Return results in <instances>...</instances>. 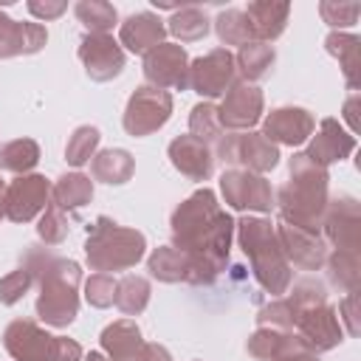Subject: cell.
I'll return each mask as SVG.
<instances>
[{"mask_svg":"<svg viewBox=\"0 0 361 361\" xmlns=\"http://www.w3.org/2000/svg\"><path fill=\"white\" fill-rule=\"evenodd\" d=\"M220 192L223 200L234 212H259L268 214L274 209V189L262 175H254L248 169H226L220 175Z\"/></svg>","mask_w":361,"mask_h":361,"instance_id":"obj_9","label":"cell"},{"mask_svg":"<svg viewBox=\"0 0 361 361\" xmlns=\"http://www.w3.org/2000/svg\"><path fill=\"white\" fill-rule=\"evenodd\" d=\"M319 14L333 31H341V28H350V25L358 23L361 3H355V0H350V3H344V0H322L319 3Z\"/></svg>","mask_w":361,"mask_h":361,"instance_id":"obj_39","label":"cell"},{"mask_svg":"<svg viewBox=\"0 0 361 361\" xmlns=\"http://www.w3.org/2000/svg\"><path fill=\"white\" fill-rule=\"evenodd\" d=\"M28 11H31L37 20L48 23V20L62 17V14L68 11V3H62V0H28Z\"/></svg>","mask_w":361,"mask_h":361,"instance_id":"obj_45","label":"cell"},{"mask_svg":"<svg viewBox=\"0 0 361 361\" xmlns=\"http://www.w3.org/2000/svg\"><path fill=\"white\" fill-rule=\"evenodd\" d=\"M214 31H217V39L223 42V48H228V45L243 48L245 42L254 39L251 25H248V17H245L243 8H223L214 17Z\"/></svg>","mask_w":361,"mask_h":361,"instance_id":"obj_35","label":"cell"},{"mask_svg":"<svg viewBox=\"0 0 361 361\" xmlns=\"http://www.w3.org/2000/svg\"><path fill=\"white\" fill-rule=\"evenodd\" d=\"M79 59L93 82H110L124 71V48L110 34H85L79 42Z\"/></svg>","mask_w":361,"mask_h":361,"instance_id":"obj_17","label":"cell"},{"mask_svg":"<svg viewBox=\"0 0 361 361\" xmlns=\"http://www.w3.org/2000/svg\"><path fill=\"white\" fill-rule=\"evenodd\" d=\"M262 90L257 85H248L243 79H237L226 96H223V104L217 107V116H220V127L223 133H248L259 118H262Z\"/></svg>","mask_w":361,"mask_h":361,"instance_id":"obj_15","label":"cell"},{"mask_svg":"<svg viewBox=\"0 0 361 361\" xmlns=\"http://www.w3.org/2000/svg\"><path fill=\"white\" fill-rule=\"evenodd\" d=\"M166 37V25L152 11H135L130 14L118 28V45H124L130 54H147L155 45H161Z\"/></svg>","mask_w":361,"mask_h":361,"instance_id":"obj_23","label":"cell"},{"mask_svg":"<svg viewBox=\"0 0 361 361\" xmlns=\"http://www.w3.org/2000/svg\"><path fill=\"white\" fill-rule=\"evenodd\" d=\"M257 324L259 327H274V330H293L296 324V310L288 299H274L265 307L257 310Z\"/></svg>","mask_w":361,"mask_h":361,"instance_id":"obj_42","label":"cell"},{"mask_svg":"<svg viewBox=\"0 0 361 361\" xmlns=\"http://www.w3.org/2000/svg\"><path fill=\"white\" fill-rule=\"evenodd\" d=\"M288 302L293 305L296 313L302 310H310V307H319V305H327V290L319 279H302V282H293V288H288Z\"/></svg>","mask_w":361,"mask_h":361,"instance_id":"obj_41","label":"cell"},{"mask_svg":"<svg viewBox=\"0 0 361 361\" xmlns=\"http://www.w3.org/2000/svg\"><path fill=\"white\" fill-rule=\"evenodd\" d=\"M251 25V34L257 42H274L276 37H282L288 17H290V3H271V0H257L248 3V8H243Z\"/></svg>","mask_w":361,"mask_h":361,"instance_id":"obj_24","label":"cell"},{"mask_svg":"<svg viewBox=\"0 0 361 361\" xmlns=\"http://www.w3.org/2000/svg\"><path fill=\"white\" fill-rule=\"evenodd\" d=\"M3 197H6V183H3V178H0V220L6 217V206H3Z\"/></svg>","mask_w":361,"mask_h":361,"instance_id":"obj_49","label":"cell"},{"mask_svg":"<svg viewBox=\"0 0 361 361\" xmlns=\"http://www.w3.org/2000/svg\"><path fill=\"white\" fill-rule=\"evenodd\" d=\"M85 361H107V355L104 353H87Z\"/></svg>","mask_w":361,"mask_h":361,"instance_id":"obj_50","label":"cell"},{"mask_svg":"<svg viewBox=\"0 0 361 361\" xmlns=\"http://www.w3.org/2000/svg\"><path fill=\"white\" fill-rule=\"evenodd\" d=\"M274 62H276L274 48H271L268 42H257V39L245 42V45L237 51V56H234L237 76H243V82H248V85L265 79V76L271 73Z\"/></svg>","mask_w":361,"mask_h":361,"instance_id":"obj_30","label":"cell"},{"mask_svg":"<svg viewBox=\"0 0 361 361\" xmlns=\"http://www.w3.org/2000/svg\"><path fill=\"white\" fill-rule=\"evenodd\" d=\"M209 28H212V20L197 6H180L178 11H172L169 25H166V31L178 37L180 42H197L209 34Z\"/></svg>","mask_w":361,"mask_h":361,"instance_id":"obj_32","label":"cell"},{"mask_svg":"<svg viewBox=\"0 0 361 361\" xmlns=\"http://www.w3.org/2000/svg\"><path fill=\"white\" fill-rule=\"evenodd\" d=\"M189 135L206 141V144H217V138L223 135V127H220V116H217V107L212 102H200L192 107L189 113Z\"/></svg>","mask_w":361,"mask_h":361,"instance_id":"obj_38","label":"cell"},{"mask_svg":"<svg viewBox=\"0 0 361 361\" xmlns=\"http://www.w3.org/2000/svg\"><path fill=\"white\" fill-rule=\"evenodd\" d=\"M3 347L14 361H82L79 341L51 336L31 319H14L3 330Z\"/></svg>","mask_w":361,"mask_h":361,"instance_id":"obj_6","label":"cell"},{"mask_svg":"<svg viewBox=\"0 0 361 361\" xmlns=\"http://www.w3.org/2000/svg\"><path fill=\"white\" fill-rule=\"evenodd\" d=\"M99 141H102L99 127H93V124L76 127V130L71 133L68 144H65V161H68L71 166H85V164H90V158H93L96 149H99Z\"/></svg>","mask_w":361,"mask_h":361,"instance_id":"obj_37","label":"cell"},{"mask_svg":"<svg viewBox=\"0 0 361 361\" xmlns=\"http://www.w3.org/2000/svg\"><path fill=\"white\" fill-rule=\"evenodd\" d=\"M234 82H237V65L228 48H212L209 54L189 62V87L203 99L226 96V90Z\"/></svg>","mask_w":361,"mask_h":361,"instance_id":"obj_10","label":"cell"},{"mask_svg":"<svg viewBox=\"0 0 361 361\" xmlns=\"http://www.w3.org/2000/svg\"><path fill=\"white\" fill-rule=\"evenodd\" d=\"M39 161V144L34 138H14L0 147V169L28 175Z\"/></svg>","mask_w":361,"mask_h":361,"instance_id":"obj_34","label":"cell"},{"mask_svg":"<svg viewBox=\"0 0 361 361\" xmlns=\"http://www.w3.org/2000/svg\"><path fill=\"white\" fill-rule=\"evenodd\" d=\"M293 361H319V355H313V353H307V355H299V358H293Z\"/></svg>","mask_w":361,"mask_h":361,"instance_id":"obj_51","label":"cell"},{"mask_svg":"<svg viewBox=\"0 0 361 361\" xmlns=\"http://www.w3.org/2000/svg\"><path fill=\"white\" fill-rule=\"evenodd\" d=\"M116 285L118 279L110 274H90V279L85 282V302L99 310L110 307L116 302Z\"/></svg>","mask_w":361,"mask_h":361,"instance_id":"obj_43","label":"cell"},{"mask_svg":"<svg viewBox=\"0 0 361 361\" xmlns=\"http://www.w3.org/2000/svg\"><path fill=\"white\" fill-rule=\"evenodd\" d=\"M73 11H76L79 23L87 28V34H107L118 20L116 6H110L104 0H79L73 6Z\"/></svg>","mask_w":361,"mask_h":361,"instance_id":"obj_36","label":"cell"},{"mask_svg":"<svg viewBox=\"0 0 361 361\" xmlns=\"http://www.w3.org/2000/svg\"><path fill=\"white\" fill-rule=\"evenodd\" d=\"M316 130L313 113L305 107H276L262 118V135L271 144H285V147H299L305 144Z\"/></svg>","mask_w":361,"mask_h":361,"instance_id":"obj_18","label":"cell"},{"mask_svg":"<svg viewBox=\"0 0 361 361\" xmlns=\"http://www.w3.org/2000/svg\"><path fill=\"white\" fill-rule=\"evenodd\" d=\"M324 48H327L330 56L338 59L341 73H344V82H347V87L355 93V90H358V82H361V62H358L361 39H358V34H350V31H330L327 39H324Z\"/></svg>","mask_w":361,"mask_h":361,"instance_id":"obj_26","label":"cell"},{"mask_svg":"<svg viewBox=\"0 0 361 361\" xmlns=\"http://www.w3.org/2000/svg\"><path fill=\"white\" fill-rule=\"evenodd\" d=\"M93 200V180L82 172H65L51 183V203L62 212H76Z\"/></svg>","mask_w":361,"mask_h":361,"instance_id":"obj_29","label":"cell"},{"mask_svg":"<svg viewBox=\"0 0 361 361\" xmlns=\"http://www.w3.org/2000/svg\"><path fill=\"white\" fill-rule=\"evenodd\" d=\"M147 271L152 279L158 282H189L192 279V262L183 251H178L175 245H158L149 257H147Z\"/></svg>","mask_w":361,"mask_h":361,"instance_id":"obj_28","label":"cell"},{"mask_svg":"<svg viewBox=\"0 0 361 361\" xmlns=\"http://www.w3.org/2000/svg\"><path fill=\"white\" fill-rule=\"evenodd\" d=\"M31 285H34V279H31V274L25 268H17V271L6 274L0 279V305H17L28 293Z\"/></svg>","mask_w":361,"mask_h":361,"instance_id":"obj_44","label":"cell"},{"mask_svg":"<svg viewBox=\"0 0 361 361\" xmlns=\"http://www.w3.org/2000/svg\"><path fill=\"white\" fill-rule=\"evenodd\" d=\"M172 245L183 251L192 262L189 285H212L228 262L234 220L226 209H220L217 195L212 189H197L169 217Z\"/></svg>","mask_w":361,"mask_h":361,"instance_id":"obj_1","label":"cell"},{"mask_svg":"<svg viewBox=\"0 0 361 361\" xmlns=\"http://www.w3.org/2000/svg\"><path fill=\"white\" fill-rule=\"evenodd\" d=\"M324 265H327V279H330L333 288H338L344 293L358 290V279H361L358 251H330Z\"/></svg>","mask_w":361,"mask_h":361,"instance_id":"obj_31","label":"cell"},{"mask_svg":"<svg viewBox=\"0 0 361 361\" xmlns=\"http://www.w3.org/2000/svg\"><path fill=\"white\" fill-rule=\"evenodd\" d=\"M172 116V93L152 87V85H141L133 90V96L127 99L124 107V130L133 138H144L152 135L155 130H161Z\"/></svg>","mask_w":361,"mask_h":361,"instance_id":"obj_8","label":"cell"},{"mask_svg":"<svg viewBox=\"0 0 361 361\" xmlns=\"http://www.w3.org/2000/svg\"><path fill=\"white\" fill-rule=\"evenodd\" d=\"M341 116H344V121L350 124V130H347V133H350V135H355V133H358V124H361V121H358V93H353V96L344 102Z\"/></svg>","mask_w":361,"mask_h":361,"instance_id":"obj_47","label":"cell"},{"mask_svg":"<svg viewBox=\"0 0 361 361\" xmlns=\"http://www.w3.org/2000/svg\"><path fill=\"white\" fill-rule=\"evenodd\" d=\"M217 158L228 166L265 175L279 164V147L262 133H223L217 138Z\"/></svg>","mask_w":361,"mask_h":361,"instance_id":"obj_7","label":"cell"},{"mask_svg":"<svg viewBox=\"0 0 361 361\" xmlns=\"http://www.w3.org/2000/svg\"><path fill=\"white\" fill-rule=\"evenodd\" d=\"M99 341H102V350H104L107 361H135L141 347H144L141 330L133 319H118V322L107 324L102 330Z\"/></svg>","mask_w":361,"mask_h":361,"instance_id":"obj_25","label":"cell"},{"mask_svg":"<svg viewBox=\"0 0 361 361\" xmlns=\"http://www.w3.org/2000/svg\"><path fill=\"white\" fill-rule=\"evenodd\" d=\"M48 42V31L39 23H17L0 11V59L31 56L42 51Z\"/></svg>","mask_w":361,"mask_h":361,"instance_id":"obj_22","label":"cell"},{"mask_svg":"<svg viewBox=\"0 0 361 361\" xmlns=\"http://www.w3.org/2000/svg\"><path fill=\"white\" fill-rule=\"evenodd\" d=\"M293 333L299 336L305 350L313 353V355H322V353H327V350H333V347H338L344 341V327H341L338 313H336V307L330 302L296 313Z\"/></svg>","mask_w":361,"mask_h":361,"instance_id":"obj_14","label":"cell"},{"mask_svg":"<svg viewBox=\"0 0 361 361\" xmlns=\"http://www.w3.org/2000/svg\"><path fill=\"white\" fill-rule=\"evenodd\" d=\"M322 237L333 251H358L361 240V206L353 195H338L327 200L322 217Z\"/></svg>","mask_w":361,"mask_h":361,"instance_id":"obj_12","label":"cell"},{"mask_svg":"<svg viewBox=\"0 0 361 361\" xmlns=\"http://www.w3.org/2000/svg\"><path fill=\"white\" fill-rule=\"evenodd\" d=\"M336 313H338V322H344V324H347V333H350V336H358V316H355V293H347V296H344V299L338 302Z\"/></svg>","mask_w":361,"mask_h":361,"instance_id":"obj_46","label":"cell"},{"mask_svg":"<svg viewBox=\"0 0 361 361\" xmlns=\"http://www.w3.org/2000/svg\"><path fill=\"white\" fill-rule=\"evenodd\" d=\"M149 293H152L149 279H144V276H138V274H127V276H121L118 285H116V307H118L124 316H138V313L147 310Z\"/></svg>","mask_w":361,"mask_h":361,"instance_id":"obj_33","label":"cell"},{"mask_svg":"<svg viewBox=\"0 0 361 361\" xmlns=\"http://www.w3.org/2000/svg\"><path fill=\"white\" fill-rule=\"evenodd\" d=\"M135 172V161L127 149L121 147H110V149H102L90 158V175L93 180H102L107 186H121L133 178Z\"/></svg>","mask_w":361,"mask_h":361,"instance_id":"obj_27","label":"cell"},{"mask_svg":"<svg viewBox=\"0 0 361 361\" xmlns=\"http://www.w3.org/2000/svg\"><path fill=\"white\" fill-rule=\"evenodd\" d=\"M245 350L257 361H293L299 355H307L305 344L293 330H274V327H257L248 336Z\"/></svg>","mask_w":361,"mask_h":361,"instance_id":"obj_21","label":"cell"},{"mask_svg":"<svg viewBox=\"0 0 361 361\" xmlns=\"http://www.w3.org/2000/svg\"><path fill=\"white\" fill-rule=\"evenodd\" d=\"M237 228V240L243 254L251 262V274L259 282V288L265 293H271L274 299H279L282 293H288L290 282H293V268L285 259V251L279 245L276 228L268 217H240L234 223Z\"/></svg>","mask_w":361,"mask_h":361,"instance_id":"obj_4","label":"cell"},{"mask_svg":"<svg viewBox=\"0 0 361 361\" xmlns=\"http://www.w3.org/2000/svg\"><path fill=\"white\" fill-rule=\"evenodd\" d=\"M68 231H71V220H68V214L51 203V206L39 214V223H37V234H39V240H42L45 245H59V243H65Z\"/></svg>","mask_w":361,"mask_h":361,"instance_id":"obj_40","label":"cell"},{"mask_svg":"<svg viewBox=\"0 0 361 361\" xmlns=\"http://www.w3.org/2000/svg\"><path fill=\"white\" fill-rule=\"evenodd\" d=\"M147 254V237L138 228L118 226L110 217H96L87 226V240H85V257L90 271L96 274H116L127 271L135 262H141Z\"/></svg>","mask_w":361,"mask_h":361,"instance_id":"obj_5","label":"cell"},{"mask_svg":"<svg viewBox=\"0 0 361 361\" xmlns=\"http://www.w3.org/2000/svg\"><path fill=\"white\" fill-rule=\"evenodd\" d=\"M20 268L39 285L37 316L51 327H68L79 316V262L56 257L45 245H28L20 257Z\"/></svg>","mask_w":361,"mask_h":361,"instance_id":"obj_2","label":"cell"},{"mask_svg":"<svg viewBox=\"0 0 361 361\" xmlns=\"http://www.w3.org/2000/svg\"><path fill=\"white\" fill-rule=\"evenodd\" d=\"M166 155L172 161V166L186 175L189 180H209L214 172V152L206 141L195 138V135H178L169 141Z\"/></svg>","mask_w":361,"mask_h":361,"instance_id":"obj_19","label":"cell"},{"mask_svg":"<svg viewBox=\"0 0 361 361\" xmlns=\"http://www.w3.org/2000/svg\"><path fill=\"white\" fill-rule=\"evenodd\" d=\"M288 180L274 192V206L279 209V220L322 231V217L327 209V186L330 175L324 166L313 164L305 152H293L288 161Z\"/></svg>","mask_w":361,"mask_h":361,"instance_id":"obj_3","label":"cell"},{"mask_svg":"<svg viewBox=\"0 0 361 361\" xmlns=\"http://www.w3.org/2000/svg\"><path fill=\"white\" fill-rule=\"evenodd\" d=\"M135 361H172V355H169L166 347H161V344H147V341H144V347H141V353H138Z\"/></svg>","mask_w":361,"mask_h":361,"instance_id":"obj_48","label":"cell"},{"mask_svg":"<svg viewBox=\"0 0 361 361\" xmlns=\"http://www.w3.org/2000/svg\"><path fill=\"white\" fill-rule=\"evenodd\" d=\"M3 206H6V217L11 223H31L51 206V180L37 172L17 175L6 186Z\"/></svg>","mask_w":361,"mask_h":361,"instance_id":"obj_11","label":"cell"},{"mask_svg":"<svg viewBox=\"0 0 361 361\" xmlns=\"http://www.w3.org/2000/svg\"><path fill=\"white\" fill-rule=\"evenodd\" d=\"M353 149H355V135H350V133L338 124V118H324V121L319 124L316 135L307 138L305 155H307L313 164H319V166L327 169L330 164L344 161Z\"/></svg>","mask_w":361,"mask_h":361,"instance_id":"obj_20","label":"cell"},{"mask_svg":"<svg viewBox=\"0 0 361 361\" xmlns=\"http://www.w3.org/2000/svg\"><path fill=\"white\" fill-rule=\"evenodd\" d=\"M276 237L279 245L285 251V259L290 262V268H302V271H319L327 259V243L322 237V231L313 228H299L290 223H276Z\"/></svg>","mask_w":361,"mask_h":361,"instance_id":"obj_16","label":"cell"},{"mask_svg":"<svg viewBox=\"0 0 361 361\" xmlns=\"http://www.w3.org/2000/svg\"><path fill=\"white\" fill-rule=\"evenodd\" d=\"M144 76L161 90H189V56L178 42H161L144 54Z\"/></svg>","mask_w":361,"mask_h":361,"instance_id":"obj_13","label":"cell"}]
</instances>
